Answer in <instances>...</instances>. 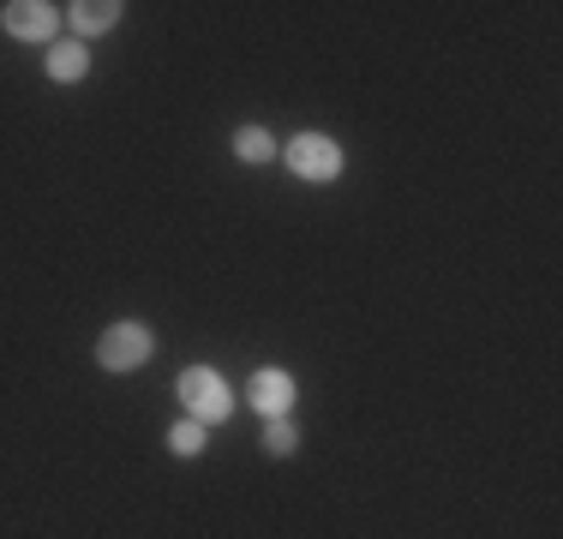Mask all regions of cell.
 Here are the masks:
<instances>
[{
  "label": "cell",
  "instance_id": "obj_1",
  "mask_svg": "<svg viewBox=\"0 0 563 539\" xmlns=\"http://www.w3.org/2000/svg\"><path fill=\"white\" fill-rule=\"evenodd\" d=\"M174 396L186 402V414H192L198 426H217L234 414V389L222 384V372H210V366H186L180 377H174Z\"/></svg>",
  "mask_w": 563,
  "mask_h": 539
},
{
  "label": "cell",
  "instance_id": "obj_2",
  "mask_svg": "<svg viewBox=\"0 0 563 539\" xmlns=\"http://www.w3.org/2000/svg\"><path fill=\"white\" fill-rule=\"evenodd\" d=\"M151 354H156V336H151V323H139V318L109 323L102 342H97V366L102 372H139Z\"/></svg>",
  "mask_w": 563,
  "mask_h": 539
},
{
  "label": "cell",
  "instance_id": "obj_3",
  "mask_svg": "<svg viewBox=\"0 0 563 539\" xmlns=\"http://www.w3.org/2000/svg\"><path fill=\"white\" fill-rule=\"evenodd\" d=\"M276 156H288V168L312 186H324L342 174V144L324 139V132H300V139H288V151H276Z\"/></svg>",
  "mask_w": 563,
  "mask_h": 539
},
{
  "label": "cell",
  "instance_id": "obj_4",
  "mask_svg": "<svg viewBox=\"0 0 563 539\" xmlns=\"http://www.w3.org/2000/svg\"><path fill=\"white\" fill-rule=\"evenodd\" d=\"M0 24H7V36H19V43H48L60 12L48 7V0H12V7L0 12Z\"/></svg>",
  "mask_w": 563,
  "mask_h": 539
},
{
  "label": "cell",
  "instance_id": "obj_5",
  "mask_svg": "<svg viewBox=\"0 0 563 539\" xmlns=\"http://www.w3.org/2000/svg\"><path fill=\"white\" fill-rule=\"evenodd\" d=\"M246 402L264 414V420H282V414L294 408V377L282 372V366H264V372H252V384H246Z\"/></svg>",
  "mask_w": 563,
  "mask_h": 539
},
{
  "label": "cell",
  "instance_id": "obj_6",
  "mask_svg": "<svg viewBox=\"0 0 563 539\" xmlns=\"http://www.w3.org/2000/svg\"><path fill=\"white\" fill-rule=\"evenodd\" d=\"M114 24H120L114 0H78V7H73V31L78 36H102V31H114Z\"/></svg>",
  "mask_w": 563,
  "mask_h": 539
},
{
  "label": "cell",
  "instance_id": "obj_7",
  "mask_svg": "<svg viewBox=\"0 0 563 539\" xmlns=\"http://www.w3.org/2000/svg\"><path fill=\"white\" fill-rule=\"evenodd\" d=\"M85 73H90L85 43H60V48H48V78H55V85H78Z\"/></svg>",
  "mask_w": 563,
  "mask_h": 539
},
{
  "label": "cell",
  "instance_id": "obj_8",
  "mask_svg": "<svg viewBox=\"0 0 563 539\" xmlns=\"http://www.w3.org/2000/svg\"><path fill=\"white\" fill-rule=\"evenodd\" d=\"M234 156H240V162H271V156H276V139H271L264 127H240V132H234Z\"/></svg>",
  "mask_w": 563,
  "mask_h": 539
},
{
  "label": "cell",
  "instance_id": "obj_9",
  "mask_svg": "<svg viewBox=\"0 0 563 539\" xmlns=\"http://www.w3.org/2000/svg\"><path fill=\"white\" fill-rule=\"evenodd\" d=\"M264 450H271V455H294V450H300V431H294V420H288V414L264 426Z\"/></svg>",
  "mask_w": 563,
  "mask_h": 539
},
{
  "label": "cell",
  "instance_id": "obj_10",
  "mask_svg": "<svg viewBox=\"0 0 563 539\" xmlns=\"http://www.w3.org/2000/svg\"><path fill=\"white\" fill-rule=\"evenodd\" d=\"M168 450H174V455H205V426H198V420H180V426L168 431Z\"/></svg>",
  "mask_w": 563,
  "mask_h": 539
}]
</instances>
